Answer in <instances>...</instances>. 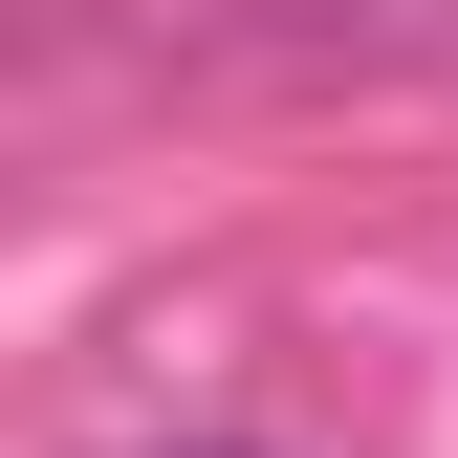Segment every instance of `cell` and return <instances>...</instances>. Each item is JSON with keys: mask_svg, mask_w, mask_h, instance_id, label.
I'll list each match as a JSON object with an SVG mask.
<instances>
[{"mask_svg": "<svg viewBox=\"0 0 458 458\" xmlns=\"http://www.w3.org/2000/svg\"><path fill=\"white\" fill-rule=\"evenodd\" d=\"M197 458H241V437H197Z\"/></svg>", "mask_w": 458, "mask_h": 458, "instance_id": "1", "label": "cell"}]
</instances>
